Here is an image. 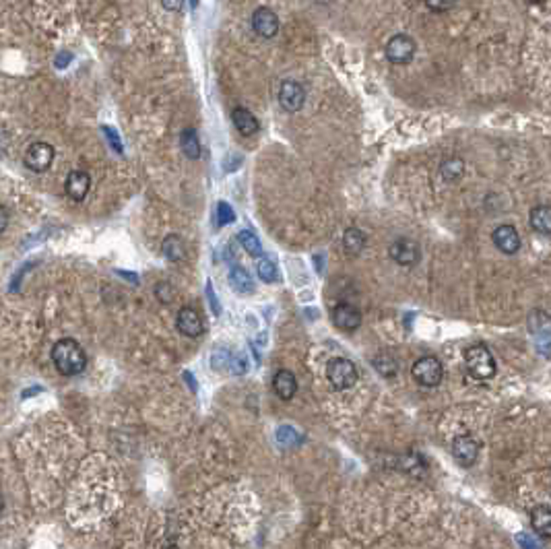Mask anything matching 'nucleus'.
Segmentation results:
<instances>
[{
  "label": "nucleus",
  "mask_w": 551,
  "mask_h": 549,
  "mask_svg": "<svg viewBox=\"0 0 551 549\" xmlns=\"http://www.w3.org/2000/svg\"><path fill=\"white\" fill-rule=\"evenodd\" d=\"M256 271H258V277H260L264 283H275V281H279L277 265L271 258H260L258 265H256Z\"/></svg>",
  "instance_id": "nucleus-26"
},
{
  "label": "nucleus",
  "mask_w": 551,
  "mask_h": 549,
  "mask_svg": "<svg viewBox=\"0 0 551 549\" xmlns=\"http://www.w3.org/2000/svg\"><path fill=\"white\" fill-rule=\"evenodd\" d=\"M424 2L425 6L429 11H434V13H446V11H450L454 6L456 0H424Z\"/></svg>",
  "instance_id": "nucleus-29"
},
{
  "label": "nucleus",
  "mask_w": 551,
  "mask_h": 549,
  "mask_svg": "<svg viewBox=\"0 0 551 549\" xmlns=\"http://www.w3.org/2000/svg\"><path fill=\"white\" fill-rule=\"evenodd\" d=\"M465 361L469 372L479 378V380H488L496 376V359L489 353L488 347L483 345H473L465 351Z\"/></svg>",
  "instance_id": "nucleus-2"
},
{
  "label": "nucleus",
  "mask_w": 551,
  "mask_h": 549,
  "mask_svg": "<svg viewBox=\"0 0 551 549\" xmlns=\"http://www.w3.org/2000/svg\"><path fill=\"white\" fill-rule=\"evenodd\" d=\"M417 46L407 33H397L386 43V58L392 64H409L415 56Z\"/></svg>",
  "instance_id": "nucleus-5"
},
{
  "label": "nucleus",
  "mask_w": 551,
  "mask_h": 549,
  "mask_svg": "<svg viewBox=\"0 0 551 549\" xmlns=\"http://www.w3.org/2000/svg\"><path fill=\"white\" fill-rule=\"evenodd\" d=\"M161 4H164L168 11H171V13H178V11L184 6V0H161Z\"/></svg>",
  "instance_id": "nucleus-32"
},
{
  "label": "nucleus",
  "mask_w": 551,
  "mask_h": 549,
  "mask_svg": "<svg viewBox=\"0 0 551 549\" xmlns=\"http://www.w3.org/2000/svg\"><path fill=\"white\" fill-rule=\"evenodd\" d=\"M365 242H368V238L360 228H349L347 232L343 233V248L351 256H358L365 248Z\"/></svg>",
  "instance_id": "nucleus-19"
},
{
  "label": "nucleus",
  "mask_w": 551,
  "mask_h": 549,
  "mask_svg": "<svg viewBox=\"0 0 551 549\" xmlns=\"http://www.w3.org/2000/svg\"><path fill=\"white\" fill-rule=\"evenodd\" d=\"M9 228V211L0 205V233Z\"/></svg>",
  "instance_id": "nucleus-35"
},
{
  "label": "nucleus",
  "mask_w": 551,
  "mask_h": 549,
  "mask_svg": "<svg viewBox=\"0 0 551 549\" xmlns=\"http://www.w3.org/2000/svg\"><path fill=\"white\" fill-rule=\"evenodd\" d=\"M452 457L461 467H473L479 457V444L473 436H459L452 442Z\"/></svg>",
  "instance_id": "nucleus-11"
},
{
  "label": "nucleus",
  "mask_w": 551,
  "mask_h": 549,
  "mask_svg": "<svg viewBox=\"0 0 551 549\" xmlns=\"http://www.w3.org/2000/svg\"><path fill=\"white\" fill-rule=\"evenodd\" d=\"M191 4H192V9H196V6H198V0H191Z\"/></svg>",
  "instance_id": "nucleus-38"
},
{
  "label": "nucleus",
  "mask_w": 551,
  "mask_h": 549,
  "mask_svg": "<svg viewBox=\"0 0 551 549\" xmlns=\"http://www.w3.org/2000/svg\"><path fill=\"white\" fill-rule=\"evenodd\" d=\"M252 29L264 40L275 38L279 31V17L275 11H271L269 6H258L252 13Z\"/></svg>",
  "instance_id": "nucleus-9"
},
{
  "label": "nucleus",
  "mask_w": 551,
  "mask_h": 549,
  "mask_svg": "<svg viewBox=\"0 0 551 549\" xmlns=\"http://www.w3.org/2000/svg\"><path fill=\"white\" fill-rule=\"evenodd\" d=\"M161 252H164V256H166L168 260H171V262H180V260L186 258V244H184V240H182L180 235L171 233V235H168V238L164 240Z\"/></svg>",
  "instance_id": "nucleus-18"
},
{
  "label": "nucleus",
  "mask_w": 551,
  "mask_h": 549,
  "mask_svg": "<svg viewBox=\"0 0 551 549\" xmlns=\"http://www.w3.org/2000/svg\"><path fill=\"white\" fill-rule=\"evenodd\" d=\"M273 388L281 401H291L297 393L296 376L289 370H279L273 378Z\"/></svg>",
  "instance_id": "nucleus-15"
},
{
  "label": "nucleus",
  "mask_w": 551,
  "mask_h": 549,
  "mask_svg": "<svg viewBox=\"0 0 551 549\" xmlns=\"http://www.w3.org/2000/svg\"><path fill=\"white\" fill-rule=\"evenodd\" d=\"M333 322L339 331L351 333L361 326V312L351 304H339L333 310Z\"/></svg>",
  "instance_id": "nucleus-13"
},
{
  "label": "nucleus",
  "mask_w": 551,
  "mask_h": 549,
  "mask_svg": "<svg viewBox=\"0 0 551 549\" xmlns=\"http://www.w3.org/2000/svg\"><path fill=\"white\" fill-rule=\"evenodd\" d=\"M104 130V134L107 137V141H109V145H112V149H116L118 153H122L124 149H122V143H120V137H118V132L114 130V128H109V127H104L102 128Z\"/></svg>",
  "instance_id": "nucleus-31"
},
{
  "label": "nucleus",
  "mask_w": 551,
  "mask_h": 549,
  "mask_svg": "<svg viewBox=\"0 0 551 549\" xmlns=\"http://www.w3.org/2000/svg\"><path fill=\"white\" fill-rule=\"evenodd\" d=\"M155 294H157V297H159L164 304H170L171 299H173V289H171L170 283H157Z\"/></svg>",
  "instance_id": "nucleus-30"
},
{
  "label": "nucleus",
  "mask_w": 551,
  "mask_h": 549,
  "mask_svg": "<svg viewBox=\"0 0 551 549\" xmlns=\"http://www.w3.org/2000/svg\"><path fill=\"white\" fill-rule=\"evenodd\" d=\"M530 525L543 539H551V508L537 506L530 512Z\"/></svg>",
  "instance_id": "nucleus-17"
},
{
  "label": "nucleus",
  "mask_w": 551,
  "mask_h": 549,
  "mask_svg": "<svg viewBox=\"0 0 551 549\" xmlns=\"http://www.w3.org/2000/svg\"><path fill=\"white\" fill-rule=\"evenodd\" d=\"M64 188H66V194H68L73 201H85L87 192L91 188V178H89L87 171L75 169V171L68 174Z\"/></svg>",
  "instance_id": "nucleus-14"
},
{
  "label": "nucleus",
  "mask_w": 551,
  "mask_h": 549,
  "mask_svg": "<svg viewBox=\"0 0 551 549\" xmlns=\"http://www.w3.org/2000/svg\"><path fill=\"white\" fill-rule=\"evenodd\" d=\"M232 120L233 127L237 128V132L244 134V137H252L260 128L255 114L250 110H246V107H235L232 112Z\"/></svg>",
  "instance_id": "nucleus-16"
},
{
  "label": "nucleus",
  "mask_w": 551,
  "mask_h": 549,
  "mask_svg": "<svg viewBox=\"0 0 551 549\" xmlns=\"http://www.w3.org/2000/svg\"><path fill=\"white\" fill-rule=\"evenodd\" d=\"M237 242L242 244V248L250 254V256H255V258H260V256H262V246H260V240H258V238H256L252 232H248V230L240 232L237 233Z\"/></svg>",
  "instance_id": "nucleus-24"
},
{
  "label": "nucleus",
  "mask_w": 551,
  "mask_h": 549,
  "mask_svg": "<svg viewBox=\"0 0 551 549\" xmlns=\"http://www.w3.org/2000/svg\"><path fill=\"white\" fill-rule=\"evenodd\" d=\"M374 368L380 372L382 376H386V378H390V376H395V374L399 372V363H397V359L392 358L390 353L376 356V358H374Z\"/></svg>",
  "instance_id": "nucleus-25"
},
{
  "label": "nucleus",
  "mask_w": 551,
  "mask_h": 549,
  "mask_svg": "<svg viewBox=\"0 0 551 549\" xmlns=\"http://www.w3.org/2000/svg\"><path fill=\"white\" fill-rule=\"evenodd\" d=\"M388 254H390V258H392L397 265H401V267H413V265H417L419 258H422V248H419V244H417L415 240H411V238H399V240H395V242L390 244Z\"/></svg>",
  "instance_id": "nucleus-7"
},
{
  "label": "nucleus",
  "mask_w": 551,
  "mask_h": 549,
  "mask_svg": "<svg viewBox=\"0 0 551 549\" xmlns=\"http://www.w3.org/2000/svg\"><path fill=\"white\" fill-rule=\"evenodd\" d=\"M0 510H2V496H0Z\"/></svg>",
  "instance_id": "nucleus-39"
},
{
  "label": "nucleus",
  "mask_w": 551,
  "mask_h": 549,
  "mask_svg": "<svg viewBox=\"0 0 551 549\" xmlns=\"http://www.w3.org/2000/svg\"><path fill=\"white\" fill-rule=\"evenodd\" d=\"M70 60H73V54H68V52L58 54V58H56V68H66Z\"/></svg>",
  "instance_id": "nucleus-33"
},
{
  "label": "nucleus",
  "mask_w": 551,
  "mask_h": 549,
  "mask_svg": "<svg viewBox=\"0 0 551 549\" xmlns=\"http://www.w3.org/2000/svg\"><path fill=\"white\" fill-rule=\"evenodd\" d=\"M491 240L496 244L498 250H502L504 254H516L520 250V235H518V230L514 225H498L493 233H491Z\"/></svg>",
  "instance_id": "nucleus-12"
},
{
  "label": "nucleus",
  "mask_w": 551,
  "mask_h": 549,
  "mask_svg": "<svg viewBox=\"0 0 551 549\" xmlns=\"http://www.w3.org/2000/svg\"><path fill=\"white\" fill-rule=\"evenodd\" d=\"M277 438H279V442L281 444H297L299 442V436H297L296 430H291V427H279V432H277Z\"/></svg>",
  "instance_id": "nucleus-28"
},
{
  "label": "nucleus",
  "mask_w": 551,
  "mask_h": 549,
  "mask_svg": "<svg viewBox=\"0 0 551 549\" xmlns=\"http://www.w3.org/2000/svg\"><path fill=\"white\" fill-rule=\"evenodd\" d=\"M529 219L530 228H533L535 232L551 235V207H545V205L535 207V209L530 211Z\"/></svg>",
  "instance_id": "nucleus-21"
},
{
  "label": "nucleus",
  "mask_w": 551,
  "mask_h": 549,
  "mask_svg": "<svg viewBox=\"0 0 551 549\" xmlns=\"http://www.w3.org/2000/svg\"><path fill=\"white\" fill-rule=\"evenodd\" d=\"M176 326H178V331L184 335V337H191L196 339L200 337L203 333H205V322H203V316L191 308V306H186V308H182L180 312H178V316H176Z\"/></svg>",
  "instance_id": "nucleus-10"
},
{
  "label": "nucleus",
  "mask_w": 551,
  "mask_h": 549,
  "mask_svg": "<svg viewBox=\"0 0 551 549\" xmlns=\"http://www.w3.org/2000/svg\"><path fill=\"white\" fill-rule=\"evenodd\" d=\"M217 221H219V225H228V223L235 221V213L232 211V207L225 201L217 203Z\"/></svg>",
  "instance_id": "nucleus-27"
},
{
  "label": "nucleus",
  "mask_w": 551,
  "mask_h": 549,
  "mask_svg": "<svg viewBox=\"0 0 551 549\" xmlns=\"http://www.w3.org/2000/svg\"><path fill=\"white\" fill-rule=\"evenodd\" d=\"M411 374H413L415 382H419L425 388H436V386H440V382L444 378V366L438 358L425 356V358H419L413 363Z\"/></svg>",
  "instance_id": "nucleus-4"
},
{
  "label": "nucleus",
  "mask_w": 551,
  "mask_h": 549,
  "mask_svg": "<svg viewBox=\"0 0 551 549\" xmlns=\"http://www.w3.org/2000/svg\"><path fill=\"white\" fill-rule=\"evenodd\" d=\"M440 174H442L446 182H456L465 174V161L461 157H448L440 166Z\"/></svg>",
  "instance_id": "nucleus-23"
},
{
  "label": "nucleus",
  "mask_w": 551,
  "mask_h": 549,
  "mask_svg": "<svg viewBox=\"0 0 551 549\" xmlns=\"http://www.w3.org/2000/svg\"><path fill=\"white\" fill-rule=\"evenodd\" d=\"M230 283L237 294H252L255 292V281L244 267H233L230 271Z\"/></svg>",
  "instance_id": "nucleus-20"
},
{
  "label": "nucleus",
  "mask_w": 551,
  "mask_h": 549,
  "mask_svg": "<svg viewBox=\"0 0 551 549\" xmlns=\"http://www.w3.org/2000/svg\"><path fill=\"white\" fill-rule=\"evenodd\" d=\"M184 378H186V380H188V384H191L192 390H196V382H194V378H192L191 372H186V374H184Z\"/></svg>",
  "instance_id": "nucleus-36"
},
{
  "label": "nucleus",
  "mask_w": 551,
  "mask_h": 549,
  "mask_svg": "<svg viewBox=\"0 0 551 549\" xmlns=\"http://www.w3.org/2000/svg\"><path fill=\"white\" fill-rule=\"evenodd\" d=\"M23 161L31 171L42 174L46 169H50L52 161H54V147L50 143H43V141L31 143L23 155Z\"/></svg>",
  "instance_id": "nucleus-6"
},
{
  "label": "nucleus",
  "mask_w": 551,
  "mask_h": 549,
  "mask_svg": "<svg viewBox=\"0 0 551 549\" xmlns=\"http://www.w3.org/2000/svg\"><path fill=\"white\" fill-rule=\"evenodd\" d=\"M326 378L337 390H349L358 382V368L351 359L335 358L326 363Z\"/></svg>",
  "instance_id": "nucleus-3"
},
{
  "label": "nucleus",
  "mask_w": 551,
  "mask_h": 549,
  "mask_svg": "<svg viewBox=\"0 0 551 549\" xmlns=\"http://www.w3.org/2000/svg\"><path fill=\"white\" fill-rule=\"evenodd\" d=\"M530 4H541V2H545V0H527Z\"/></svg>",
  "instance_id": "nucleus-37"
},
{
  "label": "nucleus",
  "mask_w": 551,
  "mask_h": 549,
  "mask_svg": "<svg viewBox=\"0 0 551 549\" xmlns=\"http://www.w3.org/2000/svg\"><path fill=\"white\" fill-rule=\"evenodd\" d=\"M52 361L63 376H77L85 370L87 356L75 339H60L52 349Z\"/></svg>",
  "instance_id": "nucleus-1"
},
{
  "label": "nucleus",
  "mask_w": 551,
  "mask_h": 549,
  "mask_svg": "<svg viewBox=\"0 0 551 549\" xmlns=\"http://www.w3.org/2000/svg\"><path fill=\"white\" fill-rule=\"evenodd\" d=\"M180 145H182V151L188 159H198L200 157V141H198V134L194 128H186L182 130L180 134Z\"/></svg>",
  "instance_id": "nucleus-22"
},
{
  "label": "nucleus",
  "mask_w": 551,
  "mask_h": 549,
  "mask_svg": "<svg viewBox=\"0 0 551 549\" xmlns=\"http://www.w3.org/2000/svg\"><path fill=\"white\" fill-rule=\"evenodd\" d=\"M279 104L285 112H299L306 104V91L297 81H283L279 89Z\"/></svg>",
  "instance_id": "nucleus-8"
},
{
  "label": "nucleus",
  "mask_w": 551,
  "mask_h": 549,
  "mask_svg": "<svg viewBox=\"0 0 551 549\" xmlns=\"http://www.w3.org/2000/svg\"><path fill=\"white\" fill-rule=\"evenodd\" d=\"M207 296H209V299H211V308H213V312H215V314H221V308H219V299H217V297L213 296L211 283H209V285H207Z\"/></svg>",
  "instance_id": "nucleus-34"
}]
</instances>
